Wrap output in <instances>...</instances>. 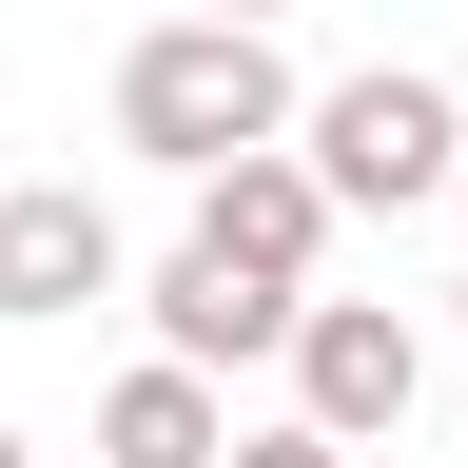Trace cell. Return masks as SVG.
<instances>
[{
	"label": "cell",
	"mask_w": 468,
	"mask_h": 468,
	"mask_svg": "<svg viewBox=\"0 0 468 468\" xmlns=\"http://www.w3.org/2000/svg\"><path fill=\"white\" fill-rule=\"evenodd\" d=\"M215 449H234V410H215L196 351H137V371L98 390V468H215Z\"/></svg>",
	"instance_id": "obj_7"
},
{
	"label": "cell",
	"mask_w": 468,
	"mask_h": 468,
	"mask_svg": "<svg viewBox=\"0 0 468 468\" xmlns=\"http://www.w3.org/2000/svg\"><path fill=\"white\" fill-rule=\"evenodd\" d=\"M98 292H117V215L79 176H20V196H0V313L58 332V313H98Z\"/></svg>",
	"instance_id": "obj_5"
},
{
	"label": "cell",
	"mask_w": 468,
	"mask_h": 468,
	"mask_svg": "<svg viewBox=\"0 0 468 468\" xmlns=\"http://www.w3.org/2000/svg\"><path fill=\"white\" fill-rule=\"evenodd\" d=\"M196 254H234V273H292V292H313V254H332V176L292 156V137L215 156V176H196Z\"/></svg>",
	"instance_id": "obj_4"
},
{
	"label": "cell",
	"mask_w": 468,
	"mask_h": 468,
	"mask_svg": "<svg viewBox=\"0 0 468 468\" xmlns=\"http://www.w3.org/2000/svg\"><path fill=\"white\" fill-rule=\"evenodd\" d=\"M117 137H137L156 176H215V156L292 137V58H273V20H215V0H176V20L117 58Z\"/></svg>",
	"instance_id": "obj_1"
},
{
	"label": "cell",
	"mask_w": 468,
	"mask_h": 468,
	"mask_svg": "<svg viewBox=\"0 0 468 468\" xmlns=\"http://www.w3.org/2000/svg\"><path fill=\"white\" fill-rule=\"evenodd\" d=\"M0 468H39V449H20V430H0Z\"/></svg>",
	"instance_id": "obj_10"
},
{
	"label": "cell",
	"mask_w": 468,
	"mask_h": 468,
	"mask_svg": "<svg viewBox=\"0 0 468 468\" xmlns=\"http://www.w3.org/2000/svg\"><path fill=\"white\" fill-rule=\"evenodd\" d=\"M215 468H351V449H332V430H313V410H292V430H234V449H215Z\"/></svg>",
	"instance_id": "obj_8"
},
{
	"label": "cell",
	"mask_w": 468,
	"mask_h": 468,
	"mask_svg": "<svg viewBox=\"0 0 468 468\" xmlns=\"http://www.w3.org/2000/svg\"><path fill=\"white\" fill-rule=\"evenodd\" d=\"M215 20H292V0H215Z\"/></svg>",
	"instance_id": "obj_9"
},
{
	"label": "cell",
	"mask_w": 468,
	"mask_h": 468,
	"mask_svg": "<svg viewBox=\"0 0 468 468\" xmlns=\"http://www.w3.org/2000/svg\"><path fill=\"white\" fill-rule=\"evenodd\" d=\"M410 390H430V332H410L390 292H313V313H292V410H313L332 449H390Z\"/></svg>",
	"instance_id": "obj_3"
},
{
	"label": "cell",
	"mask_w": 468,
	"mask_h": 468,
	"mask_svg": "<svg viewBox=\"0 0 468 468\" xmlns=\"http://www.w3.org/2000/svg\"><path fill=\"white\" fill-rule=\"evenodd\" d=\"M292 313H313L292 273H234V254H196V234L156 254V351H196V371H254V351H292Z\"/></svg>",
	"instance_id": "obj_6"
},
{
	"label": "cell",
	"mask_w": 468,
	"mask_h": 468,
	"mask_svg": "<svg viewBox=\"0 0 468 468\" xmlns=\"http://www.w3.org/2000/svg\"><path fill=\"white\" fill-rule=\"evenodd\" d=\"M292 156L332 176V215H410V196H449V176H468V98L410 79V58H371V79L292 98Z\"/></svg>",
	"instance_id": "obj_2"
},
{
	"label": "cell",
	"mask_w": 468,
	"mask_h": 468,
	"mask_svg": "<svg viewBox=\"0 0 468 468\" xmlns=\"http://www.w3.org/2000/svg\"><path fill=\"white\" fill-rule=\"evenodd\" d=\"M449 332H468V273H449Z\"/></svg>",
	"instance_id": "obj_11"
}]
</instances>
